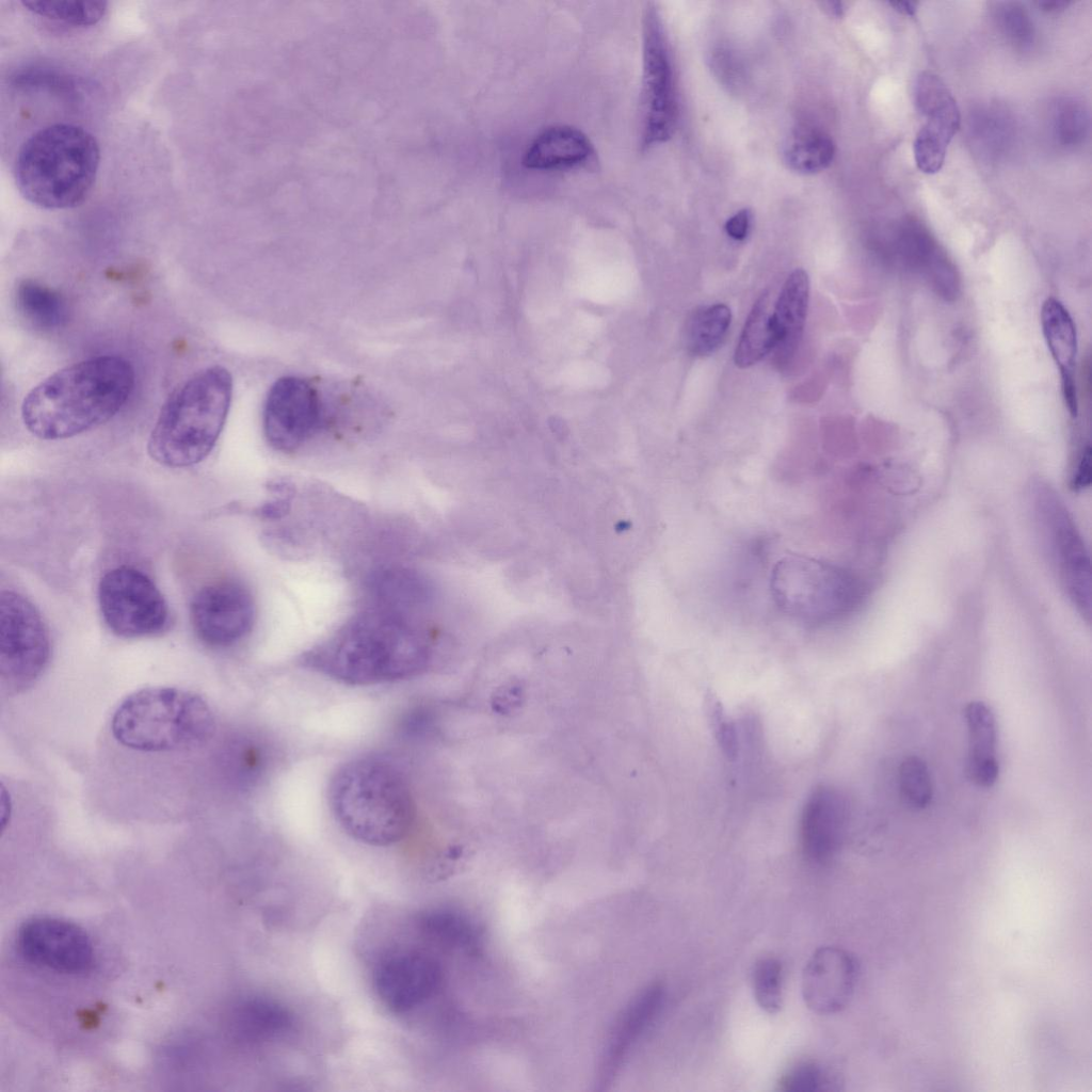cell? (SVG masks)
<instances>
[{
    "label": "cell",
    "instance_id": "6da1fadb",
    "mask_svg": "<svg viewBox=\"0 0 1092 1092\" xmlns=\"http://www.w3.org/2000/svg\"><path fill=\"white\" fill-rule=\"evenodd\" d=\"M430 655L427 635L407 613L373 607L314 647L304 662L344 684L368 686L415 676Z\"/></svg>",
    "mask_w": 1092,
    "mask_h": 1092
},
{
    "label": "cell",
    "instance_id": "7a4b0ae2",
    "mask_svg": "<svg viewBox=\"0 0 1092 1092\" xmlns=\"http://www.w3.org/2000/svg\"><path fill=\"white\" fill-rule=\"evenodd\" d=\"M134 386V370L116 355L67 366L36 385L25 398L21 417L35 436L64 439L110 420Z\"/></svg>",
    "mask_w": 1092,
    "mask_h": 1092
},
{
    "label": "cell",
    "instance_id": "3957f363",
    "mask_svg": "<svg viewBox=\"0 0 1092 1092\" xmlns=\"http://www.w3.org/2000/svg\"><path fill=\"white\" fill-rule=\"evenodd\" d=\"M340 826L376 847L401 840L415 818V802L403 769L384 755L362 756L338 769L328 793Z\"/></svg>",
    "mask_w": 1092,
    "mask_h": 1092
},
{
    "label": "cell",
    "instance_id": "277c9868",
    "mask_svg": "<svg viewBox=\"0 0 1092 1092\" xmlns=\"http://www.w3.org/2000/svg\"><path fill=\"white\" fill-rule=\"evenodd\" d=\"M99 164V144L90 131L79 125L55 123L23 141L13 172L16 186L28 202L59 210L85 200Z\"/></svg>",
    "mask_w": 1092,
    "mask_h": 1092
},
{
    "label": "cell",
    "instance_id": "5b68a950",
    "mask_svg": "<svg viewBox=\"0 0 1092 1092\" xmlns=\"http://www.w3.org/2000/svg\"><path fill=\"white\" fill-rule=\"evenodd\" d=\"M232 379L221 366L205 368L180 384L164 402L147 451L157 463L183 468L202 462L225 424Z\"/></svg>",
    "mask_w": 1092,
    "mask_h": 1092
},
{
    "label": "cell",
    "instance_id": "8992f818",
    "mask_svg": "<svg viewBox=\"0 0 1092 1092\" xmlns=\"http://www.w3.org/2000/svg\"><path fill=\"white\" fill-rule=\"evenodd\" d=\"M110 730L123 748L142 753L191 752L208 743L215 718L199 694L177 687H148L115 708Z\"/></svg>",
    "mask_w": 1092,
    "mask_h": 1092
},
{
    "label": "cell",
    "instance_id": "52a82bcc",
    "mask_svg": "<svg viewBox=\"0 0 1092 1092\" xmlns=\"http://www.w3.org/2000/svg\"><path fill=\"white\" fill-rule=\"evenodd\" d=\"M1035 528L1061 589L1087 620L1091 617V568L1088 550L1059 495L1034 482L1029 492Z\"/></svg>",
    "mask_w": 1092,
    "mask_h": 1092
},
{
    "label": "cell",
    "instance_id": "ba28073f",
    "mask_svg": "<svg viewBox=\"0 0 1092 1092\" xmlns=\"http://www.w3.org/2000/svg\"><path fill=\"white\" fill-rule=\"evenodd\" d=\"M643 149L667 142L674 133L678 108L674 67L659 10L647 3L642 17Z\"/></svg>",
    "mask_w": 1092,
    "mask_h": 1092
},
{
    "label": "cell",
    "instance_id": "9c48e42d",
    "mask_svg": "<svg viewBox=\"0 0 1092 1092\" xmlns=\"http://www.w3.org/2000/svg\"><path fill=\"white\" fill-rule=\"evenodd\" d=\"M0 673L4 688L18 693L42 675L50 657V639L36 608L13 591L0 595Z\"/></svg>",
    "mask_w": 1092,
    "mask_h": 1092
},
{
    "label": "cell",
    "instance_id": "30bf717a",
    "mask_svg": "<svg viewBox=\"0 0 1092 1092\" xmlns=\"http://www.w3.org/2000/svg\"><path fill=\"white\" fill-rule=\"evenodd\" d=\"M98 600L107 626L118 637H150L167 626L163 595L146 574L134 567L108 571L99 582Z\"/></svg>",
    "mask_w": 1092,
    "mask_h": 1092
},
{
    "label": "cell",
    "instance_id": "8fae6325",
    "mask_svg": "<svg viewBox=\"0 0 1092 1092\" xmlns=\"http://www.w3.org/2000/svg\"><path fill=\"white\" fill-rule=\"evenodd\" d=\"M324 420L320 395L308 381L285 376L271 387L263 410V430L276 450L298 449L322 428Z\"/></svg>",
    "mask_w": 1092,
    "mask_h": 1092
},
{
    "label": "cell",
    "instance_id": "7c38bea8",
    "mask_svg": "<svg viewBox=\"0 0 1092 1092\" xmlns=\"http://www.w3.org/2000/svg\"><path fill=\"white\" fill-rule=\"evenodd\" d=\"M255 606L250 591L235 580H220L193 597L190 619L197 638L212 647L230 646L251 630Z\"/></svg>",
    "mask_w": 1092,
    "mask_h": 1092
},
{
    "label": "cell",
    "instance_id": "4fadbf2b",
    "mask_svg": "<svg viewBox=\"0 0 1092 1092\" xmlns=\"http://www.w3.org/2000/svg\"><path fill=\"white\" fill-rule=\"evenodd\" d=\"M17 948L26 961L64 974L87 971L94 963L87 934L75 924L54 917L27 920L18 931Z\"/></svg>",
    "mask_w": 1092,
    "mask_h": 1092
},
{
    "label": "cell",
    "instance_id": "5bb4252c",
    "mask_svg": "<svg viewBox=\"0 0 1092 1092\" xmlns=\"http://www.w3.org/2000/svg\"><path fill=\"white\" fill-rule=\"evenodd\" d=\"M373 979L375 992L385 1007L395 1013H404L436 993L443 971L429 954L399 951L379 963Z\"/></svg>",
    "mask_w": 1092,
    "mask_h": 1092
},
{
    "label": "cell",
    "instance_id": "9a60e30c",
    "mask_svg": "<svg viewBox=\"0 0 1092 1092\" xmlns=\"http://www.w3.org/2000/svg\"><path fill=\"white\" fill-rule=\"evenodd\" d=\"M858 964L847 950L824 946L810 956L802 974L805 1005L818 1014L836 1013L849 1003L857 981Z\"/></svg>",
    "mask_w": 1092,
    "mask_h": 1092
},
{
    "label": "cell",
    "instance_id": "2e32d148",
    "mask_svg": "<svg viewBox=\"0 0 1092 1092\" xmlns=\"http://www.w3.org/2000/svg\"><path fill=\"white\" fill-rule=\"evenodd\" d=\"M848 803L836 789L821 786L808 797L800 824L801 847L808 862L826 864L837 852L848 822Z\"/></svg>",
    "mask_w": 1092,
    "mask_h": 1092
},
{
    "label": "cell",
    "instance_id": "e0dca14e",
    "mask_svg": "<svg viewBox=\"0 0 1092 1092\" xmlns=\"http://www.w3.org/2000/svg\"><path fill=\"white\" fill-rule=\"evenodd\" d=\"M664 1001L661 983L646 986L630 1002L609 1040L605 1051L598 1083L606 1089L619 1073L630 1049L654 1023Z\"/></svg>",
    "mask_w": 1092,
    "mask_h": 1092
},
{
    "label": "cell",
    "instance_id": "ac0fdd59",
    "mask_svg": "<svg viewBox=\"0 0 1092 1092\" xmlns=\"http://www.w3.org/2000/svg\"><path fill=\"white\" fill-rule=\"evenodd\" d=\"M1042 333L1048 351L1060 372L1062 396L1072 417L1078 411L1075 364L1077 356V332L1074 320L1061 301L1047 298L1040 312Z\"/></svg>",
    "mask_w": 1092,
    "mask_h": 1092
},
{
    "label": "cell",
    "instance_id": "d6986e66",
    "mask_svg": "<svg viewBox=\"0 0 1092 1092\" xmlns=\"http://www.w3.org/2000/svg\"><path fill=\"white\" fill-rule=\"evenodd\" d=\"M895 243L909 262L922 270L941 295L945 299L957 295L959 282L954 268L920 223L912 219L901 222L895 231Z\"/></svg>",
    "mask_w": 1092,
    "mask_h": 1092
},
{
    "label": "cell",
    "instance_id": "ffe728a7",
    "mask_svg": "<svg viewBox=\"0 0 1092 1092\" xmlns=\"http://www.w3.org/2000/svg\"><path fill=\"white\" fill-rule=\"evenodd\" d=\"M593 155V144L581 130L555 125L532 140L524 154L523 164L539 171L567 170L585 164Z\"/></svg>",
    "mask_w": 1092,
    "mask_h": 1092
},
{
    "label": "cell",
    "instance_id": "44dd1931",
    "mask_svg": "<svg viewBox=\"0 0 1092 1092\" xmlns=\"http://www.w3.org/2000/svg\"><path fill=\"white\" fill-rule=\"evenodd\" d=\"M293 1024L291 1012L271 998L251 997L236 1003L227 1019L231 1037L246 1044L274 1040Z\"/></svg>",
    "mask_w": 1092,
    "mask_h": 1092
},
{
    "label": "cell",
    "instance_id": "7402d4cb",
    "mask_svg": "<svg viewBox=\"0 0 1092 1092\" xmlns=\"http://www.w3.org/2000/svg\"><path fill=\"white\" fill-rule=\"evenodd\" d=\"M809 278L805 270L796 269L785 280L772 309L777 355L786 359L793 354L806 321Z\"/></svg>",
    "mask_w": 1092,
    "mask_h": 1092
},
{
    "label": "cell",
    "instance_id": "603a6c76",
    "mask_svg": "<svg viewBox=\"0 0 1092 1092\" xmlns=\"http://www.w3.org/2000/svg\"><path fill=\"white\" fill-rule=\"evenodd\" d=\"M965 719L968 732V775L978 786L991 787L999 772L994 714L986 704L974 701L965 708Z\"/></svg>",
    "mask_w": 1092,
    "mask_h": 1092
},
{
    "label": "cell",
    "instance_id": "cb8c5ba5",
    "mask_svg": "<svg viewBox=\"0 0 1092 1092\" xmlns=\"http://www.w3.org/2000/svg\"><path fill=\"white\" fill-rule=\"evenodd\" d=\"M915 102L926 125L952 139L960 128L961 114L947 85L930 73H921L915 85Z\"/></svg>",
    "mask_w": 1092,
    "mask_h": 1092
},
{
    "label": "cell",
    "instance_id": "d4e9b609",
    "mask_svg": "<svg viewBox=\"0 0 1092 1092\" xmlns=\"http://www.w3.org/2000/svg\"><path fill=\"white\" fill-rule=\"evenodd\" d=\"M15 303L19 314L38 330L58 328L67 320L68 308L63 295L34 279L18 283Z\"/></svg>",
    "mask_w": 1092,
    "mask_h": 1092
},
{
    "label": "cell",
    "instance_id": "484cf974",
    "mask_svg": "<svg viewBox=\"0 0 1092 1092\" xmlns=\"http://www.w3.org/2000/svg\"><path fill=\"white\" fill-rule=\"evenodd\" d=\"M968 131L977 150L990 159L1008 150L1014 136L1011 115L995 103L982 105L970 112Z\"/></svg>",
    "mask_w": 1092,
    "mask_h": 1092
},
{
    "label": "cell",
    "instance_id": "4316f807",
    "mask_svg": "<svg viewBox=\"0 0 1092 1092\" xmlns=\"http://www.w3.org/2000/svg\"><path fill=\"white\" fill-rule=\"evenodd\" d=\"M769 293L765 291L754 303L737 343L734 362L748 368L761 360L775 347V334Z\"/></svg>",
    "mask_w": 1092,
    "mask_h": 1092
},
{
    "label": "cell",
    "instance_id": "83f0119b",
    "mask_svg": "<svg viewBox=\"0 0 1092 1092\" xmlns=\"http://www.w3.org/2000/svg\"><path fill=\"white\" fill-rule=\"evenodd\" d=\"M375 607L407 613L421 604L427 595L422 579L412 571L391 568L382 571L371 581Z\"/></svg>",
    "mask_w": 1092,
    "mask_h": 1092
},
{
    "label": "cell",
    "instance_id": "f1b7e54d",
    "mask_svg": "<svg viewBox=\"0 0 1092 1092\" xmlns=\"http://www.w3.org/2000/svg\"><path fill=\"white\" fill-rule=\"evenodd\" d=\"M419 929L430 940L453 948H475L481 937L477 925L453 910H432L419 919Z\"/></svg>",
    "mask_w": 1092,
    "mask_h": 1092
},
{
    "label": "cell",
    "instance_id": "f546056e",
    "mask_svg": "<svg viewBox=\"0 0 1092 1092\" xmlns=\"http://www.w3.org/2000/svg\"><path fill=\"white\" fill-rule=\"evenodd\" d=\"M732 312L725 304H714L696 310L687 323L686 344L696 356L713 353L729 328Z\"/></svg>",
    "mask_w": 1092,
    "mask_h": 1092
},
{
    "label": "cell",
    "instance_id": "4dcf8cb0",
    "mask_svg": "<svg viewBox=\"0 0 1092 1092\" xmlns=\"http://www.w3.org/2000/svg\"><path fill=\"white\" fill-rule=\"evenodd\" d=\"M835 154L832 139L822 131L801 129L785 148V161L799 173L814 174L828 167Z\"/></svg>",
    "mask_w": 1092,
    "mask_h": 1092
},
{
    "label": "cell",
    "instance_id": "1f68e13d",
    "mask_svg": "<svg viewBox=\"0 0 1092 1092\" xmlns=\"http://www.w3.org/2000/svg\"><path fill=\"white\" fill-rule=\"evenodd\" d=\"M21 4L32 14L75 28L94 26L107 11L105 1L31 0Z\"/></svg>",
    "mask_w": 1092,
    "mask_h": 1092
},
{
    "label": "cell",
    "instance_id": "d6a6232c",
    "mask_svg": "<svg viewBox=\"0 0 1092 1092\" xmlns=\"http://www.w3.org/2000/svg\"><path fill=\"white\" fill-rule=\"evenodd\" d=\"M1055 140L1064 147L1081 144L1089 134L1090 113L1085 102L1065 97L1055 102L1051 113Z\"/></svg>",
    "mask_w": 1092,
    "mask_h": 1092
},
{
    "label": "cell",
    "instance_id": "836d02e7",
    "mask_svg": "<svg viewBox=\"0 0 1092 1092\" xmlns=\"http://www.w3.org/2000/svg\"><path fill=\"white\" fill-rule=\"evenodd\" d=\"M752 986L757 1005L767 1013L780 1011L783 1005V967L775 958L756 962L752 971Z\"/></svg>",
    "mask_w": 1092,
    "mask_h": 1092
},
{
    "label": "cell",
    "instance_id": "e575fe53",
    "mask_svg": "<svg viewBox=\"0 0 1092 1092\" xmlns=\"http://www.w3.org/2000/svg\"><path fill=\"white\" fill-rule=\"evenodd\" d=\"M995 19L1000 33L1016 49H1027L1034 42V26L1025 6L1018 2L998 5Z\"/></svg>",
    "mask_w": 1092,
    "mask_h": 1092
},
{
    "label": "cell",
    "instance_id": "d590c367",
    "mask_svg": "<svg viewBox=\"0 0 1092 1092\" xmlns=\"http://www.w3.org/2000/svg\"><path fill=\"white\" fill-rule=\"evenodd\" d=\"M902 798L914 808L926 807L932 798V783L926 762L916 756L905 758L899 769Z\"/></svg>",
    "mask_w": 1092,
    "mask_h": 1092
},
{
    "label": "cell",
    "instance_id": "8d00e7d4",
    "mask_svg": "<svg viewBox=\"0 0 1092 1092\" xmlns=\"http://www.w3.org/2000/svg\"><path fill=\"white\" fill-rule=\"evenodd\" d=\"M838 1083L830 1071L815 1062H802L788 1070L778 1081L785 1092H814L834 1090Z\"/></svg>",
    "mask_w": 1092,
    "mask_h": 1092
},
{
    "label": "cell",
    "instance_id": "74e56055",
    "mask_svg": "<svg viewBox=\"0 0 1092 1092\" xmlns=\"http://www.w3.org/2000/svg\"><path fill=\"white\" fill-rule=\"evenodd\" d=\"M950 141L942 132L924 124L913 143L914 158L918 170L926 174L937 173L945 162Z\"/></svg>",
    "mask_w": 1092,
    "mask_h": 1092
},
{
    "label": "cell",
    "instance_id": "f35d334b",
    "mask_svg": "<svg viewBox=\"0 0 1092 1092\" xmlns=\"http://www.w3.org/2000/svg\"><path fill=\"white\" fill-rule=\"evenodd\" d=\"M752 213L749 209H742L730 216L725 223V231L732 239L742 241L748 237L751 228Z\"/></svg>",
    "mask_w": 1092,
    "mask_h": 1092
},
{
    "label": "cell",
    "instance_id": "ab89813d",
    "mask_svg": "<svg viewBox=\"0 0 1092 1092\" xmlns=\"http://www.w3.org/2000/svg\"><path fill=\"white\" fill-rule=\"evenodd\" d=\"M1038 4L1045 12L1056 13L1066 9L1070 2L1065 0H1045L1039 1Z\"/></svg>",
    "mask_w": 1092,
    "mask_h": 1092
},
{
    "label": "cell",
    "instance_id": "60d3db41",
    "mask_svg": "<svg viewBox=\"0 0 1092 1092\" xmlns=\"http://www.w3.org/2000/svg\"><path fill=\"white\" fill-rule=\"evenodd\" d=\"M890 4L895 7V10H897L898 12H900V13H902L904 15L912 16V15L915 14V11H916V2L900 1V2H892Z\"/></svg>",
    "mask_w": 1092,
    "mask_h": 1092
},
{
    "label": "cell",
    "instance_id": "b9f144b4",
    "mask_svg": "<svg viewBox=\"0 0 1092 1092\" xmlns=\"http://www.w3.org/2000/svg\"><path fill=\"white\" fill-rule=\"evenodd\" d=\"M824 6L831 12L832 15L839 16L842 12V5L840 2H825Z\"/></svg>",
    "mask_w": 1092,
    "mask_h": 1092
}]
</instances>
